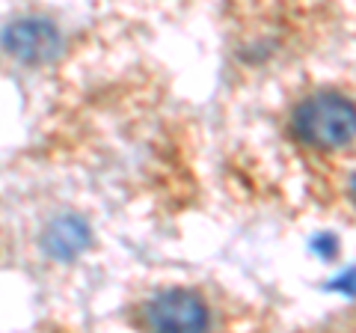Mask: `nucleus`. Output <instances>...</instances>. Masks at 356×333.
Returning <instances> with one entry per match:
<instances>
[{"label": "nucleus", "instance_id": "20e7f679", "mask_svg": "<svg viewBox=\"0 0 356 333\" xmlns=\"http://www.w3.org/2000/svg\"><path fill=\"white\" fill-rule=\"evenodd\" d=\"M48 247H51L54 256L72 259V256H77V253L86 247V229L77 224V220H63V224H57L51 229Z\"/></svg>", "mask_w": 356, "mask_h": 333}, {"label": "nucleus", "instance_id": "7ed1b4c3", "mask_svg": "<svg viewBox=\"0 0 356 333\" xmlns=\"http://www.w3.org/2000/svg\"><path fill=\"white\" fill-rule=\"evenodd\" d=\"M63 33L44 15H18L0 30V48L24 65L51 63L60 54Z\"/></svg>", "mask_w": 356, "mask_h": 333}, {"label": "nucleus", "instance_id": "f257e3e1", "mask_svg": "<svg viewBox=\"0 0 356 333\" xmlns=\"http://www.w3.org/2000/svg\"><path fill=\"white\" fill-rule=\"evenodd\" d=\"M291 128L312 149H344L356 140V102L330 90L315 93L297 104Z\"/></svg>", "mask_w": 356, "mask_h": 333}, {"label": "nucleus", "instance_id": "f03ea898", "mask_svg": "<svg viewBox=\"0 0 356 333\" xmlns=\"http://www.w3.org/2000/svg\"><path fill=\"white\" fill-rule=\"evenodd\" d=\"M137 321L149 330H205L211 309L205 297L191 288H163L140 307Z\"/></svg>", "mask_w": 356, "mask_h": 333}]
</instances>
